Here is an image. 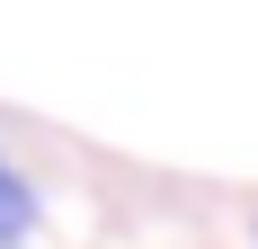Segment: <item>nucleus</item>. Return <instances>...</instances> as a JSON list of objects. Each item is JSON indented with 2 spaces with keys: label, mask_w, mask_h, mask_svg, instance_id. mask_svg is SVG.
Here are the masks:
<instances>
[{
  "label": "nucleus",
  "mask_w": 258,
  "mask_h": 249,
  "mask_svg": "<svg viewBox=\"0 0 258 249\" xmlns=\"http://www.w3.org/2000/svg\"><path fill=\"white\" fill-rule=\"evenodd\" d=\"M27 231H36V196H27V178L0 160V249H9V240H27Z\"/></svg>",
  "instance_id": "obj_1"
}]
</instances>
